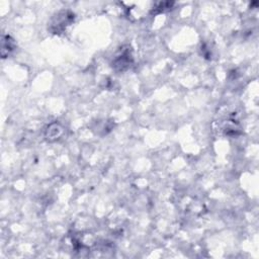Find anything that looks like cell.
Wrapping results in <instances>:
<instances>
[{"label": "cell", "instance_id": "obj_1", "mask_svg": "<svg viewBox=\"0 0 259 259\" xmlns=\"http://www.w3.org/2000/svg\"><path fill=\"white\" fill-rule=\"evenodd\" d=\"M74 21V13L69 10H62L52 19L49 28L53 34H61Z\"/></svg>", "mask_w": 259, "mask_h": 259}, {"label": "cell", "instance_id": "obj_2", "mask_svg": "<svg viewBox=\"0 0 259 259\" xmlns=\"http://www.w3.org/2000/svg\"><path fill=\"white\" fill-rule=\"evenodd\" d=\"M132 64H133V55H132L131 47L127 46V47H123L121 49L120 53L116 56L115 60L112 62V67L119 72H123L131 67Z\"/></svg>", "mask_w": 259, "mask_h": 259}, {"label": "cell", "instance_id": "obj_3", "mask_svg": "<svg viewBox=\"0 0 259 259\" xmlns=\"http://www.w3.org/2000/svg\"><path fill=\"white\" fill-rule=\"evenodd\" d=\"M1 43V56L2 58H6V56H8L14 50L15 43L14 40L9 36H3Z\"/></svg>", "mask_w": 259, "mask_h": 259}, {"label": "cell", "instance_id": "obj_4", "mask_svg": "<svg viewBox=\"0 0 259 259\" xmlns=\"http://www.w3.org/2000/svg\"><path fill=\"white\" fill-rule=\"evenodd\" d=\"M52 130H56V125H53V126H51L50 128H49L48 129V135H47V137H48V139H58L57 137H60L61 136V134H62V128L59 130V131H57V135H52L51 134V132H52ZM54 134H56V131H54Z\"/></svg>", "mask_w": 259, "mask_h": 259}]
</instances>
